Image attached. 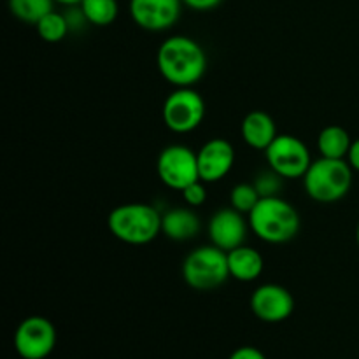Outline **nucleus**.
Segmentation results:
<instances>
[{
    "label": "nucleus",
    "mask_w": 359,
    "mask_h": 359,
    "mask_svg": "<svg viewBox=\"0 0 359 359\" xmlns=\"http://www.w3.org/2000/svg\"><path fill=\"white\" fill-rule=\"evenodd\" d=\"M158 70L175 88H191L207 70V56L202 46L186 35H172L161 42L156 55Z\"/></svg>",
    "instance_id": "obj_1"
},
{
    "label": "nucleus",
    "mask_w": 359,
    "mask_h": 359,
    "mask_svg": "<svg viewBox=\"0 0 359 359\" xmlns=\"http://www.w3.org/2000/svg\"><path fill=\"white\" fill-rule=\"evenodd\" d=\"M249 226L269 244H286L300 231V214L280 196H266L249 212Z\"/></svg>",
    "instance_id": "obj_2"
},
{
    "label": "nucleus",
    "mask_w": 359,
    "mask_h": 359,
    "mask_svg": "<svg viewBox=\"0 0 359 359\" xmlns=\"http://www.w3.org/2000/svg\"><path fill=\"white\" fill-rule=\"evenodd\" d=\"M109 231L130 245L153 242L161 231V214L149 203H123L107 217Z\"/></svg>",
    "instance_id": "obj_3"
},
{
    "label": "nucleus",
    "mask_w": 359,
    "mask_h": 359,
    "mask_svg": "<svg viewBox=\"0 0 359 359\" xmlns=\"http://www.w3.org/2000/svg\"><path fill=\"white\" fill-rule=\"evenodd\" d=\"M304 188L312 200L333 203L342 200L353 186V167L347 160L319 158L304 175Z\"/></svg>",
    "instance_id": "obj_4"
},
{
    "label": "nucleus",
    "mask_w": 359,
    "mask_h": 359,
    "mask_svg": "<svg viewBox=\"0 0 359 359\" xmlns=\"http://www.w3.org/2000/svg\"><path fill=\"white\" fill-rule=\"evenodd\" d=\"M230 277L228 255L216 245H202L186 256L182 263V279L196 291H212Z\"/></svg>",
    "instance_id": "obj_5"
},
{
    "label": "nucleus",
    "mask_w": 359,
    "mask_h": 359,
    "mask_svg": "<svg viewBox=\"0 0 359 359\" xmlns=\"http://www.w3.org/2000/svg\"><path fill=\"white\" fill-rule=\"evenodd\" d=\"M205 116L202 95L191 88H175L163 102L161 118L174 133H189L198 128Z\"/></svg>",
    "instance_id": "obj_6"
},
{
    "label": "nucleus",
    "mask_w": 359,
    "mask_h": 359,
    "mask_svg": "<svg viewBox=\"0 0 359 359\" xmlns=\"http://www.w3.org/2000/svg\"><path fill=\"white\" fill-rule=\"evenodd\" d=\"M265 156L270 168L284 179L304 177L312 165L311 151L304 140L287 133L276 137V140L266 147Z\"/></svg>",
    "instance_id": "obj_7"
},
{
    "label": "nucleus",
    "mask_w": 359,
    "mask_h": 359,
    "mask_svg": "<svg viewBox=\"0 0 359 359\" xmlns=\"http://www.w3.org/2000/svg\"><path fill=\"white\" fill-rule=\"evenodd\" d=\"M156 172L160 181L175 191H182L191 182L200 181L196 153L181 144L167 146L161 151L156 161Z\"/></svg>",
    "instance_id": "obj_8"
},
{
    "label": "nucleus",
    "mask_w": 359,
    "mask_h": 359,
    "mask_svg": "<svg viewBox=\"0 0 359 359\" xmlns=\"http://www.w3.org/2000/svg\"><path fill=\"white\" fill-rule=\"evenodd\" d=\"M56 347V328L42 316L23 319L14 333V349L23 359H46Z\"/></svg>",
    "instance_id": "obj_9"
},
{
    "label": "nucleus",
    "mask_w": 359,
    "mask_h": 359,
    "mask_svg": "<svg viewBox=\"0 0 359 359\" xmlns=\"http://www.w3.org/2000/svg\"><path fill=\"white\" fill-rule=\"evenodd\" d=\"M182 0H130V14L137 27L163 32L174 27L181 16Z\"/></svg>",
    "instance_id": "obj_10"
},
{
    "label": "nucleus",
    "mask_w": 359,
    "mask_h": 359,
    "mask_svg": "<svg viewBox=\"0 0 359 359\" xmlns=\"http://www.w3.org/2000/svg\"><path fill=\"white\" fill-rule=\"evenodd\" d=\"M251 311L263 323H283L293 314L294 298L279 284H263L251 294Z\"/></svg>",
    "instance_id": "obj_11"
},
{
    "label": "nucleus",
    "mask_w": 359,
    "mask_h": 359,
    "mask_svg": "<svg viewBox=\"0 0 359 359\" xmlns=\"http://www.w3.org/2000/svg\"><path fill=\"white\" fill-rule=\"evenodd\" d=\"M209 238L212 245L223 249L224 252H230L233 249L244 245L245 237H248V223L244 219V214L235 210L233 207L221 209L210 217Z\"/></svg>",
    "instance_id": "obj_12"
},
{
    "label": "nucleus",
    "mask_w": 359,
    "mask_h": 359,
    "mask_svg": "<svg viewBox=\"0 0 359 359\" xmlns=\"http://www.w3.org/2000/svg\"><path fill=\"white\" fill-rule=\"evenodd\" d=\"M198 158L200 179L203 182H217L226 177L235 163V149L228 140L210 139L200 147Z\"/></svg>",
    "instance_id": "obj_13"
},
{
    "label": "nucleus",
    "mask_w": 359,
    "mask_h": 359,
    "mask_svg": "<svg viewBox=\"0 0 359 359\" xmlns=\"http://www.w3.org/2000/svg\"><path fill=\"white\" fill-rule=\"evenodd\" d=\"M242 139L252 149L266 151V147L276 140L279 135L273 123L272 116L266 114L265 111H251L244 118L241 126Z\"/></svg>",
    "instance_id": "obj_14"
},
{
    "label": "nucleus",
    "mask_w": 359,
    "mask_h": 359,
    "mask_svg": "<svg viewBox=\"0 0 359 359\" xmlns=\"http://www.w3.org/2000/svg\"><path fill=\"white\" fill-rule=\"evenodd\" d=\"M228 255V270L230 277L241 280V283H252L258 279L265 269L263 256L256 249L249 245H241Z\"/></svg>",
    "instance_id": "obj_15"
},
{
    "label": "nucleus",
    "mask_w": 359,
    "mask_h": 359,
    "mask_svg": "<svg viewBox=\"0 0 359 359\" xmlns=\"http://www.w3.org/2000/svg\"><path fill=\"white\" fill-rule=\"evenodd\" d=\"M161 231L170 241L186 242L195 238L200 231V217L191 209L175 207L161 216Z\"/></svg>",
    "instance_id": "obj_16"
},
{
    "label": "nucleus",
    "mask_w": 359,
    "mask_h": 359,
    "mask_svg": "<svg viewBox=\"0 0 359 359\" xmlns=\"http://www.w3.org/2000/svg\"><path fill=\"white\" fill-rule=\"evenodd\" d=\"M351 140L349 132L339 125H330L323 128L318 135V151L323 158H333V160H346L349 156Z\"/></svg>",
    "instance_id": "obj_17"
},
{
    "label": "nucleus",
    "mask_w": 359,
    "mask_h": 359,
    "mask_svg": "<svg viewBox=\"0 0 359 359\" xmlns=\"http://www.w3.org/2000/svg\"><path fill=\"white\" fill-rule=\"evenodd\" d=\"M88 23L95 27H107L118 18V0H83L79 4Z\"/></svg>",
    "instance_id": "obj_18"
},
{
    "label": "nucleus",
    "mask_w": 359,
    "mask_h": 359,
    "mask_svg": "<svg viewBox=\"0 0 359 359\" xmlns=\"http://www.w3.org/2000/svg\"><path fill=\"white\" fill-rule=\"evenodd\" d=\"M14 18L28 25H37L46 14L55 11V0H9Z\"/></svg>",
    "instance_id": "obj_19"
},
{
    "label": "nucleus",
    "mask_w": 359,
    "mask_h": 359,
    "mask_svg": "<svg viewBox=\"0 0 359 359\" xmlns=\"http://www.w3.org/2000/svg\"><path fill=\"white\" fill-rule=\"evenodd\" d=\"M35 28H37V34L42 41L60 42L67 37V34H69L70 30V25L65 14L51 11V13L46 14V16L35 25Z\"/></svg>",
    "instance_id": "obj_20"
},
{
    "label": "nucleus",
    "mask_w": 359,
    "mask_h": 359,
    "mask_svg": "<svg viewBox=\"0 0 359 359\" xmlns=\"http://www.w3.org/2000/svg\"><path fill=\"white\" fill-rule=\"evenodd\" d=\"M259 200H262V196H259L258 189L255 188V184H249V182H241L230 193V205L238 212L248 214V216L258 205Z\"/></svg>",
    "instance_id": "obj_21"
},
{
    "label": "nucleus",
    "mask_w": 359,
    "mask_h": 359,
    "mask_svg": "<svg viewBox=\"0 0 359 359\" xmlns=\"http://www.w3.org/2000/svg\"><path fill=\"white\" fill-rule=\"evenodd\" d=\"M283 179L284 177H280L277 172H273L270 168V172H262L252 184L258 189L262 198H266V196H279V191L283 189Z\"/></svg>",
    "instance_id": "obj_22"
},
{
    "label": "nucleus",
    "mask_w": 359,
    "mask_h": 359,
    "mask_svg": "<svg viewBox=\"0 0 359 359\" xmlns=\"http://www.w3.org/2000/svg\"><path fill=\"white\" fill-rule=\"evenodd\" d=\"M181 193H182V198H184V202L188 203L189 207H200L203 205L207 200V189L202 179H200V181L191 182L189 186H186Z\"/></svg>",
    "instance_id": "obj_23"
},
{
    "label": "nucleus",
    "mask_w": 359,
    "mask_h": 359,
    "mask_svg": "<svg viewBox=\"0 0 359 359\" xmlns=\"http://www.w3.org/2000/svg\"><path fill=\"white\" fill-rule=\"evenodd\" d=\"M228 359H266V356L262 353V351L256 349V347L245 346V347H238V349H235Z\"/></svg>",
    "instance_id": "obj_24"
},
{
    "label": "nucleus",
    "mask_w": 359,
    "mask_h": 359,
    "mask_svg": "<svg viewBox=\"0 0 359 359\" xmlns=\"http://www.w3.org/2000/svg\"><path fill=\"white\" fill-rule=\"evenodd\" d=\"M221 2H223V0H182V4L193 11L216 9Z\"/></svg>",
    "instance_id": "obj_25"
},
{
    "label": "nucleus",
    "mask_w": 359,
    "mask_h": 359,
    "mask_svg": "<svg viewBox=\"0 0 359 359\" xmlns=\"http://www.w3.org/2000/svg\"><path fill=\"white\" fill-rule=\"evenodd\" d=\"M347 161L351 163L353 170L359 172V139L353 140V146H351L349 156H347Z\"/></svg>",
    "instance_id": "obj_26"
},
{
    "label": "nucleus",
    "mask_w": 359,
    "mask_h": 359,
    "mask_svg": "<svg viewBox=\"0 0 359 359\" xmlns=\"http://www.w3.org/2000/svg\"><path fill=\"white\" fill-rule=\"evenodd\" d=\"M55 2L63 4V6H77V4H81L83 0H55Z\"/></svg>",
    "instance_id": "obj_27"
},
{
    "label": "nucleus",
    "mask_w": 359,
    "mask_h": 359,
    "mask_svg": "<svg viewBox=\"0 0 359 359\" xmlns=\"http://www.w3.org/2000/svg\"><path fill=\"white\" fill-rule=\"evenodd\" d=\"M356 242H358V248H359V223H358V228H356Z\"/></svg>",
    "instance_id": "obj_28"
}]
</instances>
